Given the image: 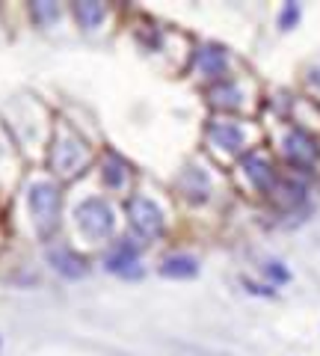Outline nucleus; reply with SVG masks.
Returning <instances> with one entry per match:
<instances>
[{"mask_svg":"<svg viewBox=\"0 0 320 356\" xmlns=\"http://www.w3.org/2000/svg\"><path fill=\"white\" fill-rule=\"evenodd\" d=\"M244 172H246L249 181L255 184V191H261V193H270L276 187V166L264 152H249L246 154L244 158Z\"/></svg>","mask_w":320,"mask_h":356,"instance_id":"nucleus-7","label":"nucleus"},{"mask_svg":"<svg viewBox=\"0 0 320 356\" xmlns=\"http://www.w3.org/2000/svg\"><path fill=\"white\" fill-rule=\"evenodd\" d=\"M128 214H130V226H134L142 238H158L163 232V214L160 208L146 196H134L128 202Z\"/></svg>","mask_w":320,"mask_h":356,"instance_id":"nucleus-4","label":"nucleus"},{"mask_svg":"<svg viewBox=\"0 0 320 356\" xmlns=\"http://www.w3.org/2000/svg\"><path fill=\"white\" fill-rule=\"evenodd\" d=\"M33 15H36V21H42V24H51V21L60 15V6H53V3H36V6H33Z\"/></svg>","mask_w":320,"mask_h":356,"instance_id":"nucleus-16","label":"nucleus"},{"mask_svg":"<svg viewBox=\"0 0 320 356\" xmlns=\"http://www.w3.org/2000/svg\"><path fill=\"white\" fill-rule=\"evenodd\" d=\"M160 273L167 276V280H193L199 273V261L193 255H184V252L169 255V259L160 264Z\"/></svg>","mask_w":320,"mask_h":356,"instance_id":"nucleus-12","label":"nucleus"},{"mask_svg":"<svg viewBox=\"0 0 320 356\" xmlns=\"http://www.w3.org/2000/svg\"><path fill=\"white\" fill-rule=\"evenodd\" d=\"M27 202H30V214H33V220H36V226H39L42 235H48V232L57 229V222H60V202H62L57 184L36 181L30 187Z\"/></svg>","mask_w":320,"mask_h":356,"instance_id":"nucleus-1","label":"nucleus"},{"mask_svg":"<svg viewBox=\"0 0 320 356\" xmlns=\"http://www.w3.org/2000/svg\"><path fill=\"white\" fill-rule=\"evenodd\" d=\"M296 21H300V3H288L282 9V15H279V27L282 30H291Z\"/></svg>","mask_w":320,"mask_h":356,"instance_id":"nucleus-17","label":"nucleus"},{"mask_svg":"<svg viewBox=\"0 0 320 356\" xmlns=\"http://www.w3.org/2000/svg\"><path fill=\"white\" fill-rule=\"evenodd\" d=\"M137 259H140V247L134 241L125 238V241L113 243V250H110L107 259H104V267L110 273H119V276H140Z\"/></svg>","mask_w":320,"mask_h":356,"instance_id":"nucleus-5","label":"nucleus"},{"mask_svg":"<svg viewBox=\"0 0 320 356\" xmlns=\"http://www.w3.org/2000/svg\"><path fill=\"white\" fill-rule=\"evenodd\" d=\"M48 261L53 264V270L60 276H65V280H81L86 273V259L77 255L71 247H51Z\"/></svg>","mask_w":320,"mask_h":356,"instance_id":"nucleus-9","label":"nucleus"},{"mask_svg":"<svg viewBox=\"0 0 320 356\" xmlns=\"http://www.w3.org/2000/svg\"><path fill=\"white\" fill-rule=\"evenodd\" d=\"M208 137H211V143L217 149L235 154V152L244 149L246 131H244V125H237V122H231V119H214L211 125H208Z\"/></svg>","mask_w":320,"mask_h":356,"instance_id":"nucleus-6","label":"nucleus"},{"mask_svg":"<svg viewBox=\"0 0 320 356\" xmlns=\"http://www.w3.org/2000/svg\"><path fill=\"white\" fill-rule=\"evenodd\" d=\"M83 163H86V149H83V143L65 137V143L60 140L57 146H53V166H57V172H62V175H77Z\"/></svg>","mask_w":320,"mask_h":356,"instance_id":"nucleus-8","label":"nucleus"},{"mask_svg":"<svg viewBox=\"0 0 320 356\" xmlns=\"http://www.w3.org/2000/svg\"><path fill=\"white\" fill-rule=\"evenodd\" d=\"M282 152H285V158H288V163L296 166V170H312V166L317 163V158H320L317 140L303 128H291L288 134H285Z\"/></svg>","mask_w":320,"mask_h":356,"instance_id":"nucleus-3","label":"nucleus"},{"mask_svg":"<svg viewBox=\"0 0 320 356\" xmlns=\"http://www.w3.org/2000/svg\"><path fill=\"white\" fill-rule=\"evenodd\" d=\"M74 15H77V21L90 30V27H98L104 21V15H107V9L101 6V3H77L74 6Z\"/></svg>","mask_w":320,"mask_h":356,"instance_id":"nucleus-15","label":"nucleus"},{"mask_svg":"<svg viewBox=\"0 0 320 356\" xmlns=\"http://www.w3.org/2000/svg\"><path fill=\"white\" fill-rule=\"evenodd\" d=\"M74 220L86 238H107L113 232V208L98 196L83 199L74 211Z\"/></svg>","mask_w":320,"mask_h":356,"instance_id":"nucleus-2","label":"nucleus"},{"mask_svg":"<svg viewBox=\"0 0 320 356\" xmlns=\"http://www.w3.org/2000/svg\"><path fill=\"white\" fill-rule=\"evenodd\" d=\"M226 65H228V57L223 48H217V44H205V48H199L196 54V69L202 77H211V81H217V77L226 74Z\"/></svg>","mask_w":320,"mask_h":356,"instance_id":"nucleus-10","label":"nucleus"},{"mask_svg":"<svg viewBox=\"0 0 320 356\" xmlns=\"http://www.w3.org/2000/svg\"><path fill=\"white\" fill-rule=\"evenodd\" d=\"M128 163L119 158V154H113L110 152L107 158H104V181H107V187H113V191H122V187L128 184Z\"/></svg>","mask_w":320,"mask_h":356,"instance_id":"nucleus-13","label":"nucleus"},{"mask_svg":"<svg viewBox=\"0 0 320 356\" xmlns=\"http://www.w3.org/2000/svg\"><path fill=\"white\" fill-rule=\"evenodd\" d=\"M211 104L219 110H235L240 107V89L235 83H217L211 89Z\"/></svg>","mask_w":320,"mask_h":356,"instance_id":"nucleus-14","label":"nucleus"},{"mask_svg":"<svg viewBox=\"0 0 320 356\" xmlns=\"http://www.w3.org/2000/svg\"><path fill=\"white\" fill-rule=\"evenodd\" d=\"M181 191L196 205L208 202V196H211V181H208V172L199 170V166H187V170L181 172Z\"/></svg>","mask_w":320,"mask_h":356,"instance_id":"nucleus-11","label":"nucleus"},{"mask_svg":"<svg viewBox=\"0 0 320 356\" xmlns=\"http://www.w3.org/2000/svg\"><path fill=\"white\" fill-rule=\"evenodd\" d=\"M264 270H267L276 282H288V276H291V273L285 270V267H282L279 261H267V264H264Z\"/></svg>","mask_w":320,"mask_h":356,"instance_id":"nucleus-18","label":"nucleus"}]
</instances>
